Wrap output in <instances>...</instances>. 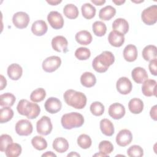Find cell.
Wrapping results in <instances>:
<instances>
[{
	"label": "cell",
	"mask_w": 157,
	"mask_h": 157,
	"mask_svg": "<svg viewBox=\"0 0 157 157\" xmlns=\"http://www.w3.org/2000/svg\"><path fill=\"white\" fill-rule=\"evenodd\" d=\"M75 39L77 43L83 45H89L93 40L91 33L86 30H82L77 32L75 34Z\"/></svg>",
	"instance_id": "obj_23"
},
{
	"label": "cell",
	"mask_w": 157,
	"mask_h": 157,
	"mask_svg": "<svg viewBox=\"0 0 157 157\" xmlns=\"http://www.w3.org/2000/svg\"><path fill=\"white\" fill-rule=\"evenodd\" d=\"M90 56L91 52L86 47H79L75 52V56L79 60H86Z\"/></svg>",
	"instance_id": "obj_41"
},
{
	"label": "cell",
	"mask_w": 157,
	"mask_h": 157,
	"mask_svg": "<svg viewBox=\"0 0 157 157\" xmlns=\"http://www.w3.org/2000/svg\"><path fill=\"white\" fill-rule=\"evenodd\" d=\"M80 156V155L78 153H77L76 152H74V151H72L71 153L68 154L67 155V156Z\"/></svg>",
	"instance_id": "obj_51"
},
{
	"label": "cell",
	"mask_w": 157,
	"mask_h": 157,
	"mask_svg": "<svg viewBox=\"0 0 157 157\" xmlns=\"http://www.w3.org/2000/svg\"><path fill=\"white\" fill-rule=\"evenodd\" d=\"M48 30V26L46 22L44 20L35 21L31 26L32 33L37 36H42L44 35Z\"/></svg>",
	"instance_id": "obj_19"
},
{
	"label": "cell",
	"mask_w": 157,
	"mask_h": 157,
	"mask_svg": "<svg viewBox=\"0 0 157 157\" xmlns=\"http://www.w3.org/2000/svg\"><path fill=\"white\" fill-rule=\"evenodd\" d=\"M42 157H44V156H47V157H48V156L49 157L55 156V157H56V155L54 153H53L52 151H46L45 153L42 155Z\"/></svg>",
	"instance_id": "obj_48"
},
{
	"label": "cell",
	"mask_w": 157,
	"mask_h": 157,
	"mask_svg": "<svg viewBox=\"0 0 157 157\" xmlns=\"http://www.w3.org/2000/svg\"><path fill=\"white\" fill-rule=\"evenodd\" d=\"M157 59H153L150 61V63L148 64V68L151 74L155 76L157 75Z\"/></svg>",
	"instance_id": "obj_44"
},
{
	"label": "cell",
	"mask_w": 157,
	"mask_h": 157,
	"mask_svg": "<svg viewBox=\"0 0 157 157\" xmlns=\"http://www.w3.org/2000/svg\"><path fill=\"white\" fill-rule=\"evenodd\" d=\"M50 25L55 29H61L64 26V19L62 15L57 11H51L47 15Z\"/></svg>",
	"instance_id": "obj_10"
},
{
	"label": "cell",
	"mask_w": 157,
	"mask_h": 157,
	"mask_svg": "<svg viewBox=\"0 0 157 157\" xmlns=\"http://www.w3.org/2000/svg\"><path fill=\"white\" fill-rule=\"evenodd\" d=\"M61 123L62 126L66 129L79 128L84 123V117L80 113L71 112L62 116Z\"/></svg>",
	"instance_id": "obj_4"
},
{
	"label": "cell",
	"mask_w": 157,
	"mask_h": 157,
	"mask_svg": "<svg viewBox=\"0 0 157 157\" xmlns=\"http://www.w3.org/2000/svg\"><path fill=\"white\" fill-rule=\"evenodd\" d=\"M15 101V96L10 93H6L0 96V105L2 107H11Z\"/></svg>",
	"instance_id": "obj_33"
},
{
	"label": "cell",
	"mask_w": 157,
	"mask_h": 157,
	"mask_svg": "<svg viewBox=\"0 0 157 157\" xmlns=\"http://www.w3.org/2000/svg\"><path fill=\"white\" fill-rule=\"evenodd\" d=\"M131 76L133 80L137 83H142L148 79V74L146 70L141 67L134 68L131 72Z\"/></svg>",
	"instance_id": "obj_18"
},
{
	"label": "cell",
	"mask_w": 157,
	"mask_h": 157,
	"mask_svg": "<svg viewBox=\"0 0 157 157\" xmlns=\"http://www.w3.org/2000/svg\"><path fill=\"white\" fill-rule=\"evenodd\" d=\"M7 85V80L6 78L2 75H1V86H0V90H2Z\"/></svg>",
	"instance_id": "obj_46"
},
{
	"label": "cell",
	"mask_w": 157,
	"mask_h": 157,
	"mask_svg": "<svg viewBox=\"0 0 157 157\" xmlns=\"http://www.w3.org/2000/svg\"><path fill=\"white\" fill-rule=\"evenodd\" d=\"M156 81L153 79H147L143 82L142 92L145 96H156Z\"/></svg>",
	"instance_id": "obj_16"
},
{
	"label": "cell",
	"mask_w": 157,
	"mask_h": 157,
	"mask_svg": "<svg viewBox=\"0 0 157 157\" xmlns=\"http://www.w3.org/2000/svg\"><path fill=\"white\" fill-rule=\"evenodd\" d=\"M137 49L134 45L128 44L125 47L123 50L124 59L128 62H133L137 58Z\"/></svg>",
	"instance_id": "obj_22"
},
{
	"label": "cell",
	"mask_w": 157,
	"mask_h": 157,
	"mask_svg": "<svg viewBox=\"0 0 157 157\" xmlns=\"http://www.w3.org/2000/svg\"><path fill=\"white\" fill-rule=\"evenodd\" d=\"M13 111L10 107H4L0 110V123H4L10 121L13 117Z\"/></svg>",
	"instance_id": "obj_35"
},
{
	"label": "cell",
	"mask_w": 157,
	"mask_h": 157,
	"mask_svg": "<svg viewBox=\"0 0 157 157\" xmlns=\"http://www.w3.org/2000/svg\"><path fill=\"white\" fill-rule=\"evenodd\" d=\"M112 2L117 6H120V5L123 4V3H124L125 1L124 0H123V1H122V0H118H118H112Z\"/></svg>",
	"instance_id": "obj_50"
},
{
	"label": "cell",
	"mask_w": 157,
	"mask_h": 157,
	"mask_svg": "<svg viewBox=\"0 0 157 157\" xmlns=\"http://www.w3.org/2000/svg\"><path fill=\"white\" fill-rule=\"evenodd\" d=\"M80 83L85 87L91 88L96 84V78L93 73L85 72L80 77Z\"/></svg>",
	"instance_id": "obj_26"
},
{
	"label": "cell",
	"mask_w": 157,
	"mask_h": 157,
	"mask_svg": "<svg viewBox=\"0 0 157 157\" xmlns=\"http://www.w3.org/2000/svg\"><path fill=\"white\" fill-rule=\"evenodd\" d=\"M63 98L68 105L76 109H82L86 104L87 99L85 94L72 89L66 90L63 94Z\"/></svg>",
	"instance_id": "obj_1"
},
{
	"label": "cell",
	"mask_w": 157,
	"mask_h": 157,
	"mask_svg": "<svg viewBox=\"0 0 157 157\" xmlns=\"http://www.w3.org/2000/svg\"><path fill=\"white\" fill-rule=\"evenodd\" d=\"M128 108L131 113L139 114L141 113L144 109V102L139 98H132L129 101Z\"/></svg>",
	"instance_id": "obj_25"
},
{
	"label": "cell",
	"mask_w": 157,
	"mask_h": 157,
	"mask_svg": "<svg viewBox=\"0 0 157 157\" xmlns=\"http://www.w3.org/2000/svg\"><path fill=\"white\" fill-rule=\"evenodd\" d=\"M77 144L81 148L87 149L91 147L92 144V140L88 135L82 134L80 135L77 138Z\"/></svg>",
	"instance_id": "obj_39"
},
{
	"label": "cell",
	"mask_w": 157,
	"mask_h": 157,
	"mask_svg": "<svg viewBox=\"0 0 157 157\" xmlns=\"http://www.w3.org/2000/svg\"><path fill=\"white\" fill-rule=\"evenodd\" d=\"M12 22L14 26L18 29L26 28L29 22V17L25 12H18L13 14Z\"/></svg>",
	"instance_id": "obj_9"
},
{
	"label": "cell",
	"mask_w": 157,
	"mask_h": 157,
	"mask_svg": "<svg viewBox=\"0 0 157 157\" xmlns=\"http://www.w3.org/2000/svg\"><path fill=\"white\" fill-rule=\"evenodd\" d=\"M7 72L10 79L18 80L22 75L23 69L18 64L13 63L8 66Z\"/></svg>",
	"instance_id": "obj_20"
},
{
	"label": "cell",
	"mask_w": 157,
	"mask_h": 157,
	"mask_svg": "<svg viewBox=\"0 0 157 157\" xmlns=\"http://www.w3.org/2000/svg\"><path fill=\"white\" fill-rule=\"evenodd\" d=\"M127 154L130 157H141L144 155V150L140 146L134 145L127 150Z\"/></svg>",
	"instance_id": "obj_42"
},
{
	"label": "cell",
	"mask_w": 157,
	"mask_h": 157,
	"mask_svg": "<svg viewBox=\"0 0 157 157\" xmlns=\"http://www.w3.org/2000/svg\"><path fill=\"white\" fill-rule=\"evenodd\" d=\"M13 142L10 136L8 134H2L0 137V150L2 152L5 151L7 147Z\"/></svg>",
	"instance_id": "obj_43"
},
{
	"label": "cell",
	"mask_w": 157,
	"mask_h": 157,
	"mask_svg": "<svg viewBox=\"0 0 157 157\" xmlns=\"http://www.w3.org/2000/svg\"><path fill=\"white\" fill-rule=\"evenodd\" d=\"M109 44L115 47H121L124 42V36L123 34L113 30L108 36Z\"/></svg>",
	"instance_id": "obj_17"
},
{
	"label": "cell",
	"mask_w": 157,
	"mask_h": 157,
	"mask_svg": "<svg viewBox=\"0 0 157 157\" xmlns=\"http://www.w3.org/2000/svg\"><path fill=\"white\" fill-rule=\"evenodd\" d=\"M17 109L19 114L26 116L28 119L37 118L40 112V108L37 104L26 99H21L17 104Z\"/></svg>",
	"instance_id": "obj_3"
},
{
	"label": "cell",
	"mask_w": 157,
	"mask_h": 157,
	"mask_svg": "<svg viewBox=\"0 0 157 157\" xmlns=\"http://www.w3.org/2000/svg\"><path fill=\"white\" fill-rule=\"evenodd\" d=\"M68 42L66 37L63 36H57L52 40L53 49L58 52L66 53L67 52Z\"/></svg>",
	"instance_id": "obj_11"
},
{
	"label": "cell",
	"mask_w": 157,
	"mask_h": 157,
	"mask_svg": "<svg viewBox=\"0 0 157 157\" xmlns=\"http://www.w3.org/2000/svg\"><path fill=\"white\" fill-rule=\"evenodd\" d=\"M142 55L145 61H151L155 59L157 56V48L153 45H147L144 48Z\"/></svg>",
	"instance_id": "obj_29"
},
{
	"label": "cell",
	"mask_w": 157,
	"mask_h": 157,
	"mask_svg": "<svg viewBox=\"0 0 157 157\" xmlns=\"http://www.w3.org/2000/svg\"><path fill=\"white\" fill-rule=\"evenodd\" d=\"M44 107L47 112L54 114L60 111L62 107V104L59 99L55 97H50L46 100L44 104Z\"/></svg>",
	"instance_id": "obj_14"
},
{
	"label": "cell",
	"mask_w": 157,
	"mask_h": 157,
	"mask_svg": "<svg viewBox=\"0 0 157 157\" xmlns=\"http://www.w3.org/2000/svg\"><path fill=\"white\" fill-rule=\"evenodd\" d=\"M92 29L94 34L98 37H102L105 35L107 31L105 24L101 21H96L93 23Z\"/></svg>",
	"instance_id": "obj_34"
},
{
	"label": "cell",
	"mask_w": 157,
	"mask_h": 157,
	"mask_svg": "<svg viewBox=\"0 0 157 157\" xmlns=\"http://www.w3.org/2000/svg\"><path fill=\"white\" fill-rule=\"evenodd\" d=\"M115 56L109 51H104L99 55L96 56L92 62V66L95 71L103 73L107 71L109 66L113 64Z\"/></svg>",
	"instance_id": "obj_2"
},
{
	"label": "cell",
	"mask_w": 157,
	"mask_h": 157,
	"mask_svg": "<svg viewBox=\"0 0 157 157\" xmlns=\"http://www.w3.org/2000/svg\"><path fill=\"white\" fill-rule=\"evenodd\" d=\"M53 148L57 152L62 153L66 152L69 147L68 141L64 137H57L53 142Z\"/></svg>",
	"instance_id": "obj_24"
},
{
	"label": "cell",
	"mask_w": 157,
	"mask_h": 157,
	"mask_svg": "<svg viewBox=\"0 0 157 157\" xmlns=\"http://www.w3.org/2000/svg\"><path fill=\"white\" fill-rule=\"evenodd\" d=\"M102 134L107 136H112L114 133V126L110 120L107 118L102 119L99 124Z\"/></svg>",
	"instance_id": "obj_27"
},
{
	"label": "cell",
	"mask_w": 157,
	"mask_h": 157,
	"mask_svg": "<svg viewBox=\"0 0 157 157\" xmlns=\"http://www.w3.org/2000/svg\"><path fill=\"white\" fill-rule=\"evenodd\" d=\"M156 107H157L156 105H155L153 107H151L150 112V115L151 118L155 121H156V120H157V115H156V109L157 108Z\"/></svg>",
	"instance_id": "obj_45"
},
{
	"label": "cell",
	"mask_w": 157,
	"mask_h": 157,
	"mask_svg": "<svg viewBox=\"0 0 157 157\" xmlns=\"http://www.w3.org/2000/svg\"><path fill=\"white\" fill-rule=\"evenodd\" d=\"M91 1L96 6H102L105 2V0H91Z\"/></svg>",
	"instance_id": "obj_47"
},
{
	"label": "cell",
	"mask_w": 157,
	"mask_h": 157,
	"mask_svg": "<svg viewBox=\"0 0 157 157\" xmlns=\"http://www.w3.org/2000/svg\"><path fill=\"white\" fill-rule=\"evenodd\" d=\"M116 88L120 94L126 95L132 91V85L128 78L126 77H121L117 80Z\"/></svg>",
	"instance_id": "obj_13"
},
{
	"label": "cell",
	"mask_w": 157,
	"mask_h": 157,
	"mask_svg": "<svg viewBox=\"0 0 157 157\" xmlns=\"http://www.w3.org/2000/svg\"><path fill=\"white\" fill-rule=\"evenodd\" d=\"M116 13V9L112 6H107L102 8L99 12V17L100 19L108 21L113 18Z\"/></svg>",
	"instance_id": "obj_28"
},
{
	"label": "cell",
	"mask_w": 157,
	"mask_h": 157,
	"mask_svg": "<svg viewBox=\"0 0 157 157\" xmlns=\"http://www.w3.org/2000/svg\"><path fill=\"white\" fill-rule=\"evenodd\" d=\"M47 2L50 4L52 6H56L58 4H59L60 2H61V1H58V0H50V1H47Z\"/></svg>",
	"instance_id": "obj_49"
},
{
	"label": "cell",
	"mask_w": 157,
	"mask_h": 157,
	"mask_svg": "<svg viewBox=\"0 0 157 157\" xmlns=\"http://www.w3.org/2000/svg\"><path fill=\"white\" fill-rule=\"evenodd\" d=\"M33 130L31 123L25 119L20 120L15 124V132L21 136H27L30 135Z\"/></svg>",
	"instance_id": "obj_8"
},
{
	"label": "cell",
	"mask_w": 157,
	"mask_h": 157,
	"mask_svg": "<svg viewBox=\"0 0 157 157\" xmlns=\"http://www.w3.org/2000/svg\"><path fill=\"white\" fill-rule=\"evenodd\" d=\"M109 115L115 120H120L125 115V108L124 105L118 102L111 104L108 110Z\"/></svg>",
	"instance_id": "obj_15"
},
{
	"label": "cell",
	"mask_w": 157,
	"mask_h": 157,
	"mask_svg": "<svg viewBox=\"0 0 157 157\" xmlns=\"http://www.w3.org/2000/svg\"><path fill=\"white\" fill-rule=\"evenodd\" d=\"M61 64V59L58 56L46 58L42 62V69L46 72H53L57 70Z\"/></svg>",
	"instance_id": "obj_6"
},
{
	"label": "cell",
	"mask_w": 157,
	"mask_h": 157,
	"mask_svg": "<svg viewBox=\"0 0 157 157\" xmlns=\"http://www.w3.org/2000/svg\"><path fill=\"white\" fill-rule=\"evenodd\" d=\"M142 21L147 25H153L157 21V6L152 5L145 9L141 14Z\"/></svg>",
	"instance_id": "obj_5"
},
{
	"label": "cell",
	"mask_w": 157,
	"mask_h": 157,
	"mask_svg": "<svg viewBox=\"0 0 157 157\" xmlns=\"http://www.w3.org/2000/svg\"><path fill=\"white\" fill-rule=\"evenodd\" d=\"M46 96V91L42 88H39L31 93L30 99L34 102H39L43 101Z\"/></svg>",
	"instance_id": "obj_38"
},
{
	"label": "cell",
	"mask_w": 157,
	"mask_h": 157,
	"mask_svg": "<svg viewBox=\"0 0 157 157\" xmlns=\"http://www.w3.org/2000/svg\"><path fill=\"white\" fill-rule=\"evenodd\" d=\"M21 151V147L20 144L12 142L7 147L5 153L7 157H17L20 155Z\"/></svg>",
	"instance_id": "obj_30"
},
{
	"label": "cell",
	"mask_w": 157,
	"mask_h": 157,
	"mask_svg": "<svg viewBox=\"0 0 157 157\" xmlns=\"http://www.w3.org/2000/svg\"><path fill=\"white\" fill-rule=\"evenodd\" d=\"M32 145L37 150H43L47 147L46 140L42 136H36L31 139Z\"/></svg>",
	"instance_id": "obj_36"
},
{
	"label": "cell",
	"mask_w": 157,
	"mask_h": 157,
	"mask_svg": "<svg viewBox=\"0 0 157 157\" xmlns=\"http://www.w3.org/2000/svg\"><path fill=\"white\" fill-rule=\"evenodd\" d=\"M64 15L69 19H75L79 14L78 8L73 4H67L63 8Z\"/></svg>",
	"instance_id": "obj_31"
},
{
	"label": "cell",
	"mask_w": 157,
	"mask_h": 157,
	"mask_svg": "<svg viewBox=\"0 0 157 157\" xmlns=\"http://www.w3.org/2000/svg\"><path fill=\"white\" fill-rule=\"evenodd\" d=\"M53 125L50 118L47 116H42L36 123L37 132L41 135L47 136L52 132Z\"/></svg>",
	"instance_id": "obj_7"
},
{
	"label": "cell",
	"mask_w": 157,
	"mask_h": 157,
	"mask_svg": "<svg viewBox=\"0 0 157 157\" xmlns=\"http://www.w3.org/2000/svg\"><path fill=\"white\" fill-rule=\"evenodd\" d=\"M132 140V134L131 132L124 129L118 132L116 136V142L120 147H126L130 144Z\"/></svg>",
	"instance_id": "obj_12"
},
{
	"label": "cell",
	"mask_w": 157,
	"mask_h": 157,
	"mask_svg": "<svg viewBox=\"0 0 157 157\" xmlns=\"http://www.w3.org/2000/svg\"><path fill=\"white\" fill-rule=\"evenodd\" d=\"M99 153L104 155V156H108L109 154L111 153L113 150V144L108 140L101 141L98 146Z\"/></svg>",
	"instance_id": "obj_37"
},
{
	"label": "cell",
	"mask_w": 157,
	"mask_h": 157,
	"mask_svg": "<svg viewBox=\"0 0 157 157\" xmlns=\"http://www.w3.org/2000/svg\"><path fill=\"white\" fill-rule=\"evenodd\" d=\"M112 28L113 30L124 35L129 31V23L124 18H118L113 22Z\"/></svg>",
	"instance_id": "obj_21"
},
{
	"label": "cell",
	"mask_w": 157,
	"mask_h": 157,
	"mask_svg": "<svg viewBox=\"0 0 157 157\" xmlns=\"http://www.w3.org/2000/svg\"><path fill=\"white\" fill-rule=\"evenodd\" d=\"M90 112L94 116H101L104 112V105L100 102L94 101L90 105Z\"/></svg>",
	"instance_id": "obj_40"
},
{
	"label": "cell",
	"mask_w": 157,
	"mask_h": 157,
	"mask_svg": "<svg viewBox=\"0 0 157 157\" xmlns=\"http://www.w3.org/2000/svg\"><path fill=\"white\" fill-rule=\"evenodd\" d=\"M83 17L88 20L93 18L96 15V8L90 3H85L81 7Z\"/></svg>",
	"instance_id": "obj_32"
}]
</instances>
